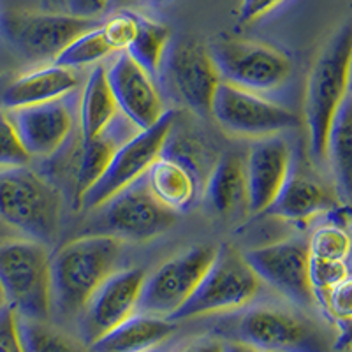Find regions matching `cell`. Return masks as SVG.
Wrapping results in <instances>:
<instances>
[{
	"label": "cell",
	"mask_w": 352,
	"mask_h": 352,
	"mask_svg": "<svg viewBox=\"0 0 352 352\" xmlns=\"http://www.w3.org/2000/svg\"><path fill=\"white\" fill-rule=\"evenodd\" d=\"M122 240L97 232L67 241L50 257L52 268V316L78 319L88 298L116 272Z\"/></svg>",
	"instance_id": "cell-1"
},
{
	"label": "cell",
	"mask_w": 352,
	"mask_h": 352,
	"mask_svg": "<svg viewBox=\"0 0 352 352\" xmlns=\"http://www.w3.org/2000/svg\"><path fill=\"white\" fill-rule=\"evenodd\" d=\"M238 319L236 338L259 352H338V326L319 310L257 305L245 307Z\"/></svg>",
	"instance_id": "cell-2"
},
{
	"label": "cell",
	"mask_w": 352,
	"mask_h": 352,
	"mask_svg": "<svg viewBox=\"0 0 352 352\" xmlns=\"http://www.w3.org/2000/svg\"><path fill=\"white\" fill-rule=\"evenodd\" d=\"M352 20L345 21L322 46L314 60L305 88V124L310 153L326 159V141L331 122L351 88Z\"/></svg>",
	"instance_id": "cell-3"
},
{
	"label": "cell",
	"mask_w": 352,
	"mask_h": 352,
	"mask_svg": "<svg viewBox=\"0 0 352 352\" xmlns=\"http://www.w3.org/2000/svg\"><path fill=\"white\" fill-rule=\"evenodd\" d=\"M62 194L46 176L23 168L0 169V222L52 247L60 232Z\"/></svg>",
	"instance_id": "cell-4"
},
{
	"label": "cell",
	"mask_w": 352,
	"mask_h": 352,
	"mask_svg": "<svg viewBox=\"0 0 352 352\" xmlns=\"http://www.w3.org/2000/svg\"><path fill=\"white\" fill-rule=\"evenodd\" d=\"M50 247L20 238L0 245V285L16 316L52 320Z\"/></svg>",
	"instance_id": "cell-5"
},
{
	"label": "cell",
	"mask_w": 352,
	"mask_h": 352,
	"mask_svg": "<svg viewBox=\"0 0 352 352\" xmlns=\"http://www.w3.org/2000/svg\"><path fill=\"white\" fill-rule=\"evenodd\" d=\"M259 287L261 280L245 261L243 252L231 247L217 248L212 264L190 298L169 319L180 322L213 314L236 312L252 305Z\"/></svg>",
	"instance_id": "cell-6"
},
{
	"label": "cell",
	"mask_w": 352,
	"mask_h": 352,
	"mask_svg": "<svg viewBox=\"0 0 352 352\" xmlns=\"http://www.w3.org/2000/svg\"><path fill=\"white\" fill-rule=\"evenodd\" d=\"M176 116V109H168L155 125L144 131H136L131 138H127L115 150L108 168L100 175L99 180L78 201L80 208L97 210L109 197L120 192L122 188L143 178L153 160L164 152L175 127Z\"/></svg>",
	"instance_id": "cell-7"
},
{
	"label": "cell",
	"mask_w": 352,
	"mask_h": 352,
	"mask_svg": "<svg viewBox=\"0 0 352 352\" xmlns=\"http://www.w3.org/2000/svg\"><path fill=\"white\" fill-rule=\"evenodd\" d=\"M220 81L263 94L280 88L292 72V62L282 50L247 39H220L210 46Z\"/></svg>",
	"instance_id": "cell-8"
},
{
	"label": "cell",
	"mask_w": 352,
	"mask_h": 352,
	"mask_svg": "<svg viewBox=\"0 0 352 352\" xmlns=\"http://www.w3.org/2000/svg\"><path fill=\"white\" fill-rule=\"evenodd\" d=\"M94 27L97 20L69 12L9 11L0 18V30L12 48L27 60L44 64L55 62L71 41Z\"/></svg>",
	"instance_id": "cell-9"
},
{
	"label": "cell",
	"mask_w": 352,
	"mask_h": 352,
	"mask_svg": "<svg viewBox=\"0 0 352 352\" xmlns=\"http://www.w3.org/2000/svg\"><path fill=\"white\" fill-rule=\"evenodd\" d=\"M212 116L224 131L234 136L268 138L298 129L303 122L294 111L263 97L220 81L212 102Z\"/></svg>",
	"instance_id": "cell-10"
},
{
	"label": "cell",
	"mask_w": 352,
	"mask_h": 352,
	"mask_svg": "<svg viewBox=\"0 0 352 352\" xmlns=\"http://www.w3.org/2000/svg\"><path fill=\"white\" fill-rule=\"evenodd\" d=\"M243 257L257 278L275 289L289 303L307 310H319L308 275L310 252L307 241L289 238L245 250Z\"/></svg>",
	"instance_id": "cell-11"
},
{
	"label": "cell",
	"mask_w": 352,
	"mask_h": 352,
	"mask_svg": "<svg viewBox=\"0 0 352 352\" xmlns=\"http://www.w3.org/2000/svg\"><path fill=\"white\" fill-rule=\"evenodd\" d=\"M215 254V247L196 245L160 264L144 276L138 312L169 319L190 298Z\"/></svg>",
	"instance_id": "cell-12"
},
{
	"label": "cell",
	"mask_w": 352,
	"mask_h": 352,
	"mask_svg": "<svg viewBox=\"0 0 352 352\" xmlns=\"http://www.w3.org/2000/svg\"><path fill=\"white\" fill-rule=\"evenodd\" d=\"M97 210L102 232L129 241L157 238L178 219V213L153 197L144 176L122 188Z\"/></svg>",
	"instance_id": "cell-13"
},
{
	"label": "cell",
	"mask_w": 352,
	"mask_h": 352,
	"mask_svg": "<svg viewBox=\"0 0 352 352\" xmlns=\"http://www.w3.org/2000/svg\"><path fill=\"white\" fill-rule=\"evenodd\" d=\"M144 276L141 268L116 270L94 291L78 316V338L85 345L138 312Z\"/></svg>",
	"instance_id": "cell-14"
},
{
	"label": "cell",
	"mask_w": 352,
	"mask_h": 352,
	"mask_svg": "<svg viewBox=\"0 0 352 352\" xmlns=\"http://www.w3.org/2000/svg\"><path fill=\"white\" fill-rule=\"evenodd\" d=\"M171 90L182 104L197 115H212V102L220 83L210 50L199 41L184 39L168 48L162 62Z\"/></svg>",
	"instance_id": "cell-15"
},
{
	"label": "cell",
	"mask_w": 352,
	"mask_h": 352,
	"mask_svg": "<svg viewBox=\"0 0 352 352\" xmlns=\"http://www.w3.org/2000/svg\"><path fill=\"white\" fill-rule=\"evenodd\" d=\"M106 76L120 115H124L138 131L155 125L168 111L153 85L152 74L144 71L127 53L116 55L111 65L106 67Z\"/></svg>",
	"instance_id": "cell-16"
},
{
	"label": "cell",
	"mask_w": 352,
	"mask_h": 352,
	"mask_svg": "<svg viewBox=\"0 0 352 352\" xmlns=\"http://www.w3.org/2000/svg\"><path fill=\"white\" fill-rule=\"evenodd\" d=\"M69 97L6 109L30 157H52L67 143L74 127Z\"/></svg>",
	"instance_id": "cell-17"
},
{
	"label": "cell",
	"mask_w": 352,
	"mask_h": 352,
	"mask_svg": "<svg viewBox=\"0 0 352 352\" xmlns=\"http://www.w3.org/2000/svg\"><path fill=\"white\" fill-rule=\"evenodd\" d=\"M291 166V146L278 134L261 138L252 144L245 159L248 212L257 215L272 206L287 180Z\"/></svg>",
	"instance_id": "cell-18"
},
{
	"label": "cell",
	"mask_w": 352,
	"mask_h": 352,
	"mask_svg": "<svg viewBox=\"0 0 352 352\" xmlns=\"http://www.w3.org/2000/svg\"><path fill=\"white\" fill-rule=\"evenodd\" d=\"M340 204L335 187H329L308 168L292 162L284 187L264 213L287 222H308L314 217L329 213Z\"/></svg>",
	"instance_id": "cell-19"
},
{
	"label": "cell",
	"mask_w": 352,
	"mask_h": 352,
	"mask_svg": "<svg viewBox=\"0 0 352 352\" xmlns=\"http://www.w3.org/2000/svg\"><path fill=\"white\" fill-rule=\"evenodd\" d=\"M78 87H80V78L76 69L50 62L14 78L4 88L0 100L4 109L43 104L72 96Z\"/></svg>",
	"instance_id": "cell-20"
},
{
	"label": "cell",
	"mask_w": 352,
	"mask_h": 352,
	"mask_svg": "<svg viewBox=\"0 0 352 352\" xmlns=\"http://www.w3.org/2000/svg\"><path fill=\"white\" fill-rule=\"evenodd\" d=\"M144 180L153 197L176 213L190 208L199 190V178L190 162L164 152L153 160Z\"/></svg>",
	"instance_id": "cell-21"
},
{
	"label": "cell",
	"mask_w": 352,
	"mask_h": 352,
	"mask_svg": "<svg viewBox=\"0 0 352 352\" xmlns=\"http://www.w3.org/2000/svg\"><path fill=\"white\" fill-rule=\"evenodd\" d=\"M178 322L166 317L136 312L88 345L90 352H150L164 344Z\"/></svg>",
	"instance_id": "cell-22"
},
{
	"label": "cell",
	"mask_w": 352,
	"mask_h": 352,
	"mask_svg": "<svg viewBox=\"0 0 352 352\" xmlns=\"http://www.w3.org/2000/svg\"><path fill=\"white\" fill-rule=\"evenodd\" d=\"M80 143L96 140L120 116L104 65H97L83 87L80 99Z\"/></svg>",
	"instance_id": "cell-23"
},
{
	"label": "cell",
	"mask_w": 352,
	"mask_h": 352,
	"mask_svg": "<svg viewBox=\"0 0 352 352\" xmlns=\"http://www.w3.org/2000/svg\"><path fill=\"white\" fill-rule=\"evenodd\" d=\"M127 125H132L131 122L125 118L124 115L118 116L113 122L111 127L106 132H102L96 140L87 141V143H80V155H78V166H76V178H74V185H76V199L80 201L83 194L88 188L92 187L100 175L106 171L109 160H111L115 150L124 143L127 138H131L138 129H131L127 131Z\"/></svg>",
	"instance_id": "cell-24"
},
{
	"label": "cell",
	"mask_w": 352,
	"mask_h": 352,
	"mask_svg": "<svg viewBox=\"0 0 352 352\" xmlns=\"http://www.w3.org/2000/svg\"><path fill=\"white\" fill-rule=\"evenodd\" d=\"M326 159L331 166L336 194L352 203V90H349L331 122L326 141Z\"/></svg>",
	"instance_id": "cell-25"
},
{
	"label": "cell",
	"mask_w": 352,
	"mask_h": 352,
	"mask_svg": "<svg viewBox=\"0 0 352 352\" xmlns=\"http://www.w3.org/2000/svg\"><path fill=\"white\" fill-rule=\"evenodd\" d=\"M204 194L219 215H229L240 206H247L245 160L236 153L220 157L206 178Z\"/></svg>",
	"instance_id": "cell-26"
},
{
	"label": "cell",
	"mask_w": 352,
	"mask_h": 352,
	"mask_svg": "<svg viewBox=\"0 0 352 352\" xmlns=\"http://www.w3.org/2000/svg\"><path fill=\"white\" fill-rule=\"evenodd\" d=\"M16 326L23 352H90L80 338L65 333L52 320L16 316Z\"/></svg>",
	"instance_id": "cell-27"
},
{
	"label": "cell",
	"mask_w": 352,
	"mask_h": 352,
	"mask_svg": "<svg viewBox=\"0 0 352 352\" xmlns=\"http://www.w3.org/2000/svg\"><path fill=\"white\" fill-rule=\"evenodd\" d=\"M169 48V28L166 25L153 21L138 14L136 36L129 44L127 55H131L144 71L155 74L162 69L166 52Z\"/></svg>",
	"instance_id": "cell-28"
},
{
	"label": "cell",
	"mask_w": 352,
	"mask_h": 352,
	"mask_svg": "<svg viewBox=\"0 0 352 352\" xmlns=\"http://www.w3.org/2000/svg\"><path fill=\"white\" fill-rule=\"evenodd\" d=\"M113 55H118V53L113 50V46L109 44L104 32H102L100 25H97V27L90 28L85 34L78 36L74 41H71L62 50L60 55L56 56L55 64L64 65V67L78 69L85 67V65L99 64L100 60L109 58Z\"/></svg>",
	"instance_id": "cell-29"
},
{
	"label": "cell",
	"mask_w": 352,
	"mask_h": 352,
	"mask_svg": "<svg viewBox=\"0 0 352 352\" xmlns=\"http://www.w3.org/2000/svg\"><path fill=\"white\" fill-rule=\"evenodd\" d=\"M310 257L328 261H349L352 254V236L349 229L338 224L319 226L308 238Z\"/></svg>",
	"instance_id": "cell-30"
},
{
	"label": "cell",
	"mask_w": 352,
	"mask_h": 352,
	"mask_svg": "<svg viewBox=\"0 0 352 352\" xmlns=\"http://www.w3.org/2000/svg\"><path fill=\"white\" fill-rule=\"evenodd\" d=\"M349 273H351L349 261H328L310 257L308 275H310V284H312L317 305L338 282L344 280Z\"/></svg>",
	"instance_id": "cell-31"
},
{
	"label": "cell",
	"mask_w": 352,
	"mask_h": 352,
	"mask_svg": "<svg viewBox=\"0 0 352 352\" xmlns=\"http://www.w3.org/2000/svg\"><path fill=\"white\" fill-rule=\"evenodd\" d=\"M32 160L6 109H0V169L23 168Z\"/></svg>",
	"instance_id": "cell-32"
},
{
	"label": "cell",
	"mask_w": 352,
	"mask_h": 352,
	"mask_svg": "<svg viewBox=\"0 0 352 352\" xmlns=\"http://www.w3.org/2000/svg\"><path fill=\"white\" fill-rule=\"evenodd\" d=\"M319 310L331 322L345 324L352 320V273L338 282L319 303Z\"/></svg>",
	"instance_id": "cell-33"
},
{
	"label": "cell",
	"mask_w": 352,
	"mask_h": 352,
	"mask_svg": "<svg viewBox=\"0 0 352 352\" xmlns=\"http://www.w3.org/2000/svg\"><path fill=\"white\" fill-rule=\"evenodd\" d=\"M104 36L116 53L127 52L129 44L136 36L138 14L132 11H118L108 18L104 23H100Z\"/></svg>",
	"instance_id": "cell-34"
},
{
	"label": "cell",
	"mask_w": 352,
	"mask_h": 352,
	"mask_svg": "<svg viewBox=\"0 0 352 352\" xmlns=\"http://www.w3.org/2000/svg\"><path fill=\"white\" fill-rule=\"evenodd\" d=\"M0 352H23L18 335L16 314L9 305L0 310Z\"/></svg>",
	"instance_id": "cell-35"
},
{
	"label": "cell",
	"mask_w": 352,
	"mask_h": 352,
	"mask_svg": "<svg viewBox=\"0 0 352 352\" xmlns=\"http://www.w3.org/2000/svg\"><path fill=\"white\" fill-rule=\"evenodd\" d=\"M285 0H241L238 21L241 25H252L257 20L264 18L272 11H275Z\"/></svg>",
	"instance_id": "cell-36"
},
{
	"label": "cell",
	"mask_w": 352,
	"mask_h": 352,
	"mask_svg": "<svg viewBox=\"0 0 352 352\" xmlns=\"http://www.w3.org/2000/svg\"><path fill=\"white\" fill-rule=\"evenodd\" d=\"M64 2L69 14L92 18V20H97V16H100L111 4V0H64Z\"/></svg>",
	"instance_id": "cell-37"
},
{
	"label": "cell",
	"mask_w": 352,
	"mask_h": 352,
	"mask_svg": "<svg viewBox=\"0 0 352 352\" xmlns=\"http://www.w3.org/2000/svg\"><path fill=\"white\" fill-rule=\"evenodd\" d=\"M173 352H224V340L215 336H199L185 342Z\"/></svg>",
	"instance_id": "cell-38"
},
{
	"label": "cell",
	"mask_w": 352,
	"mask_h": 352,
	"mask_svg": "<svg viewBox=\"0 0 352 352\" xmlns=\"http://www.w3.org/2000/svg\"><path fill=\"white\" fill-rule=\"evenodd\" d=\"M338 331H340V336H338V345H336L338 352L352 347V320L351 322H345V324H338Z\"/></svg>",
	"instance_id": "cell-39"
},
{
	"label": "cell",
	"mask_w": 352,
	"mask_h": 352,
	"mask_svg": "<svg viewBox=\"0 0 352 352\" xmlns=\"http://www.w3.org/2000/svg\"><path fill=\"white\" fill-rule=\"evenodd\" d=\"M224 352H259L254 349L252 345L245 344L240 340H226L224 342Z\"/></svg>",
	"instance_id": "cell-40"
},
{
	"label": "cell",
	"mask_w": 352,
	"mask_h": 352,
	"mask_svg": "<svg viewBox=\"0 0 352 352\" xmlns=\"http://www.w3.org/2000/svg\"><path fill=\"white\" fill-rule=\"evenodd\" d=\"M132 2H155V0H111V6H120V4H132Z\"/></svg>",
	"instance_id": "cell-41"
},
{
	"label": "cell",
	"mask_w": 352,
	"mask_h": 352,
	"mask_svg": "<svg viewBox=\"0 0 352 352\" xmlns=\"http://www.w3.org/2000/svg\"><path fill=\"white\" fill-rule=\"evenodd\" d=\"M4 307H8V298H6L4 289H2V285H0V310H2Z\"/></svg>",
	"instance_id": "cell-42"
},
{
	"label": "cell",
	"mask_w": 352,
	"mask_h": 352,
	"mask_svg": "<svg viewBox=\"0 0 352 352\" xmlns=\"http://www.w3.org/2000/svg\"><path fill=\"white\" fill-rule=\"evenodd\" d=\"M349 232H351V236H352V224H351V228H349Z\"/></svg>",
	"instance_id": "cell-43"
},
{
	"label": "cell",
	"mask_w": 352,
	"mask_h": 352,
	"mask_svg": "<svg viewBox=\"0 0 352 352\" xmlns=\"http://www.w3.org/2000/svg\"><path fill=\"white\" fill-rule=\"evenodd\" d=\"M349 90H352V76H351V88H349Z\"/></svg>",
	"instance_id": "cell-44"
},
{
	"label": "cell",
	"mask_w": 352,
	"mask_h": 352,
	"mask_svg": "<svg viewBox=\"0 0 352 352\" xmlns=\"http://www.w3.org/2000/svg\"><path fill=\"white\" fill-rule=\"evenodd\" d=\"M351 204H352V203H351Z\"/></svg>",
	"instance_id": "cell-45"
}]
</instances>
